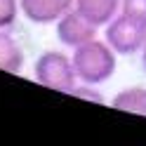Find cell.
<instances>
[{
    "label": "cell",
    "instance_id": "7c38bea8",
    "mask_svg": "<svg viewBox=\"0 0 146 146\" xmlns=\"http://www.w3.org/2000/svg\"><path fill=\"white\" fill-rule=\"evenodd\" d=\"M139 57H141V68H144V73H146V45H144V50L139 52Z\"/></svg>",
    "mask_w": 146,
    "mask_h": 146
},
{
    "label": "cell",
    "instance_id": "30bf717a",
    "mask_svg": "<svg viewBox=\"0 0 146 146\" xmlns=\"http://www.w3.org/2000/svg\"><path fill=\"white\" fill-rule=\"evenodd\" d=\"M73 97L78 99H85V102H94V104H104V94L102 90H99V85H87V83H78L76 90L71 92Z\"/></svg>",
    "mask_w": 146,
    "mask_h": 146
},
{
    "label": "cell",
    "instance_id": "3957f363",
    "mask_svg": "<svg viewBox=\"0 0 146 146\" xmlns=\"http://www.w3.org/2000/svg\"><path fill=\"white\" fill-rule=\"evenodd\" d=\"M104 40L113 47L118 57H134L146 45V21L132 14L118 12L104 26Z\"/></svg>",
    "mask_w": 146,
    "mask_h": 146
},
{
    "label": "cell",
    "instance_id": "8fae6325",
    "mask_svg": "<svg viewBox=\"0 0 146 146\" xmlns=\"http://www.w3.org/2000/svg\"><path fill=\"white\" fill-rule=\"evenodd\" d=\"M120 12L132 14L137 19L146 21V0H123L120 3Z\"/></svg>",
    "mask_w": 146,
    "mask_h": 146
},
{
    "label": "cell",
    "instance_id": "7a4b0ae2",
    "mask_svg": "<svg viewBox=\"0 0 146 146\" xmlns=\"http://www.w3.org/2000/svg\"><path fill=\"white\" fill-rule=\"evenodd\" d=\"M33 80L47 90L71 94L78 85V76L73 68L71 54L61 50H45L33 61Z\"/></svg>",
    "mask_w": 146,
    "mask_h": 146
},
{
    "label": "cell",
    "instance_id": "8992f818",
    "mask_svg": "<svg viewBox=\"0 0 146 146\" xmlns=\"http://www.w3.org/2000/svg\"><path fill=\"white\" fill-rule=\"evenodd\" d=\"M12 29H0V71L21 73L26 64V54L19 40L10 33Z\"/></svg>",
    "mask_w": 146,
    "mask_h": 146
},
{
    "label": "cell",
    "instance_id": "277c9868",
    "mask_svg": "<svg viewBox=\"0 0 146 146\" xmlns=\"http://www.w3.org/2000/svg\"><path fill=\"white\" fill-rule=\"evenodd\" d=\"M54 33H57V40L64 45V47L73 50V47H78V45L97 38L99 35V26L94 21H90L85 14H80L76 7H73V10H68L61 19H57Z\"/></svg>",
    "mask_w": 146,
    "mask_h": 146
},
{
    "label": "cell",
    "instance_id": "6da1fadb",
    "mask_svg": "<svg viewBox=\"0 0 146 146\" xmlns=\"http://www.w3.org/2000/svg\"><path fill=\"white\" fill-rule=\"evenodd\" d=\"M71 59H73L78 83H87V85L102 87L104 83H108L115 76V68H118V54L99 35L78 45V47H73Z\"/></svg>",
    "mask_w": 146,
    "mask_h": 146
},
{
    "label": "cell",
    "instance_id": "ba28073f",
    "mask_svg": "<svg viewBox=\"0 0 146 146\" xmlns=\"http://www.w3.org/2000/svg\"><path fill=\"white\" fill-rule=\"evenodd\" d=\"M111 106L118 108V111L146 118V87L144 85H130V87L118 90L111 97Z\"/></svg>",
    "mask_w": 146,
    "mask_h": 146
},
{
    "label": "cell",
    "instance_id": "52a82bcc",
    "mask_svg": "<svg viewBox=\"0 0 146 146\" xmlns=\"http://www.w3.org/2000/svg\"><path fill=\"white\" fill-rule=\"evenodd\" d=\"M120 3L123 0H73V7L80 14H85L90 21H94L99 29H104L120 12Z\"/></svg>",
    "mask_w": 146,
    "mask_h": 146
},
{
    "label": "cell",
    "instance_id": "5b68a950",
    "mask_svg": "<svg viewBox=\"0 0 146 146\" xmlns=\"http://www.w3.org/2000/svg\"><path fill=\"white\" fill-rule=\"evenodd\" d=\"M21 17L35 26L57 24L68 10H73V0H19Z\"/></svg>",
    "mask_w": 146,
    "mask_h": 146
},
{
    "label": "cell",
    "instance_id": "9c48e42d",
    "mask_svg": "<svg viewBox=\"0 0 146 146\" xmlns=\"http://www.w3.org/2000/svg\"><path fill=\"white\" fill-rule=\"evenodd\" d=\"M19 17V0H0V29H14Z\"/></svg>",
    "mask_w": 146,
    "mask_h": 146
}]
</instances>
